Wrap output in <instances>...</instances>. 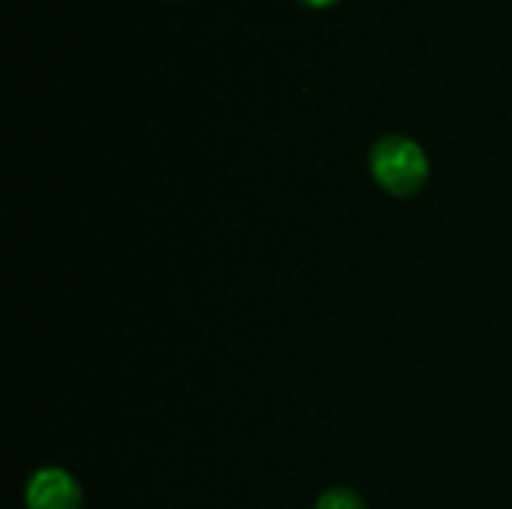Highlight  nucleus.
I'll return each instance as SVG.
<instances>
[{
    "label": "nucleus",
    "mask_w": 512,
    "mask_h": 509,
    "mask_svg": "<svg viewBox=\"0 0 512 509\" xmlns=\"http://www.w3.org/2000/svg\"><path fill=\"white\" fill-rule=\"evenodd\" d=\"M369 168H372L375 183L396 198H414L417 192H423V186L429 183V171H432L426 150L414 138L396 135V132L372 144Z\"/></svg>",
    "instance_id": "obj_1"
},
{
    "label": "nucleus",
    "mask_w": 512,
    "mask_h": 509,
    "mask_svg": "<svg viewBox=\"0 0 512 509\" xmlns=\"http://www.w3.org/2000/svg\"><path fill=\"white\" fill-rule=\"evenodd\" d=\"M27 509H81L84 495L78 480L63 468H39L24 486Z\"/></svg>",
    "instance_id": "obj_2"
},
{
    "label": "nucleus",
    "mask_w": 512,
    "mask_h": 509,
    "mask_svg": "<svg viewBox=\"0 0 512 509\" xmlns=\"http://www.w3.org/2000/svg\"><path fill=\"white\" fill-rule=\"evenodd\" d=\"M315 509H366V501L354 492V489H345V486H336V489H327Z\"/></svg>",
    "instance_id": "obj_3"
},
{
    "label": "nucleus",
    "mask_w": 512,
    "mask_h": 509,
    "mask_svg": "<svg viewBox=\"0 0 512 509\" xmlns=\"http://www.w3.org/2000/svg\"><path fill=\"white\" fill-rule=\"evenodd\" d=\"M306 6H312V9H327V6H333V3H339V0H303Z\"/></svg>",
    "instance_id": "obj_4"
}]
</instances>
